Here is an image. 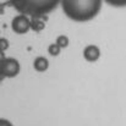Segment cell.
Returning a JSON list of instances; mask_svg holds the SVG:
<instances>
[{"label":"cell","instance_id":"6da1fadb","mask_svg":"<svg viewBox=\"0 0 126 126\" xmlns=\"http://www.w3.org/2000/svg\"><path fill=\"white\" fill-rule=\"evenodd\" d=\"M64 14L72 21L86 22L94 18L102 7V0H61Z\"/></svg>","mask_w":126,"mask_h":126},{"label":"cell","instance_id":"7a4b0ae2","mask_svg":"<svg viewBox=\"0 0 126 126\" xmlns=\"http://www.w3.org/2000/svg\"><path fill=\"white\" fill-rule=\"evenodd\" d=\"M10 4L21 14L28 17H43L51 12L61 0H9Z\"/></svg>","mask_w":126,"mask_h":126},{"label":"cell","instance_id":"3957f363","mask_svg":"<svg viewBox=\"0 0 126 126\" xmlns=\"http://www.w3.org/2000/svg\"><path fill=\"white\" fill-rule=\"evenodd\" d=\"M20 70H21V66H20V63L14 59V58H5L0 61V75L5 79V77H9V79H12V77H16L18 74H20Z\"/></svg>","mask_w":126,"mask_h":126},{"label":"cell","instance_id":"277c9868","mask_svg":"<svg viewBox=\"0 0 126 126\" xmlns=\"http://www.w3.org/2000/svg\"><path fill=\"white\" fill-rule=\"evenodd\" d=\"M11 28L17 34H25L31 28V20L26 15H17L11 21Z\"/></svg>","mask_w":126,"mask_h":126},{"label":"cell","instance_id":"5b68a950","mask_svg":"<svg viewBox=\"0 0 126 126\" xmlns=\"http://www.w3.org/2000/svg\"><path fill=\"white\" fill-rule=\"evenodd\" d=\"M100 56V50L97 45H87L83 49V58L89 61V63H94L99 59Z\"/></svg>","mask_w":126,"mask_h":126},{"label":"cell","instance_id":"8992f818","mask_svg":"<svg viewBox=\"0 0 126 126\" xmlns=\"http://www.w3.org/2000/svg\"><path fill=\"white\" fill-rule=\"evenodd\" d=\"M33 67L37 72H44L49 67V61L44 56H37L33 61Z\"/></svg>","mask_w":126,"mask_h":126},{"label":"cell","instance_id":"52a82bcc","mask_svg":"<svg viewBox=\"0 0 126 126\" xmlns=\"http://www.w3.org/2000/svg\"><path fill=\"white\" fill-rule=\"evenodd\" d=\"M39 18L41 17H36L31 21V28H33L34 31H41L42 28H44V22L39 21Z\"/></svg>","mask_w":126,"mask_h":126},{"label":"cell","instance_id":"ba28073f","mask_svg":"<svg viewBox=\"0 0 126 126\" xmlns=\"http://www.w3.org/2000/svg\"><path fill=\"white\" fill-rule=\"evenodd\" d=\"M60 47L56 44V43H54V44H50L49 47H48V53L50 54V55H53V56H56V55H59L60 54Z\"/></svg>","mask_w":126,"mask_h":126},{"label":"cell","instance_id":"9c48e42d","mask_svg":"<svg viewBox=\"0 0 126 126\" xmlns=\"http://www.w3.org/2000/svg\"><path fill=\"white\" fill-rule=\"evenodd\" d=\"M56 44L60 47V48H66L67 45H69V38L66 37V36H59L58 38H56Z\"/></svg>","mask_w":126,"mask_h":126},{"label":"cell","instance_id":"30bf717a","mask_svg":"<svg viewBox=\"0 0 126 126\" xmlns=\"http://www.w3.org/2000/svg\"><path fill=\"white\" fill-rule=\"evenodd\" d=\"M107 4L111 5V6H116V7H123L126 6V0H104Z\"/></svg>","mask_w":126,"mask_h":126},{"label":"cell","instance_id":"8fae6325","mask_svg":"<svg viewBox=\"0 0 126 126\" xmlns=\"http://www.w3.org/2000/svg\"><path fill=\"white\" fill-rule=\"evenodd\" d=\"M9 45H10V43L6 38H0V50L1 51H5L9 48Z\"/></svg>","mask_w":126,"mask_h":126},{"label":"cell","instance_id":"7c38bea8","mask_svg":"<svg viewBox=\"0 0 126 126\" xmlns=\"http://www.w3.org/2000/svg\"><path fill=\"white\" fill-rule=\"evenodd\" d=\"M0 126H14L11 124V121L6 120V119H0Z\"/></svg>","mask_w":126,"mask_h":126},{"label":"cell","instance_id":"4fadbf2b","mask_svg":"<svg viewBox=\"0 0 126 126\" xmlns=\"http://www.w3.org/2000/svg\"><path fill=\"white\" fill-rule=\"evenodd\" d=\"M5 58H6V56H5V53H4V51H1V50H0V61H1V60H2V59H5Z\"/></svg>","mask_w":126,"mask_h":126},{"label":"cell","instance_id":"5bb4252c","mask_svg":"<svg viewBox=\"0 0 126 126\" xmlns=\"http://www.w3.org/2000/svg\"><path fill=\"white\" fill-rule=\"evenodd\" d=\"M2 79H4V77H2V76L0 75V83H1V81H2Z\"/></svg>","mask_w":126,"mask_h":126}]
</instances>
